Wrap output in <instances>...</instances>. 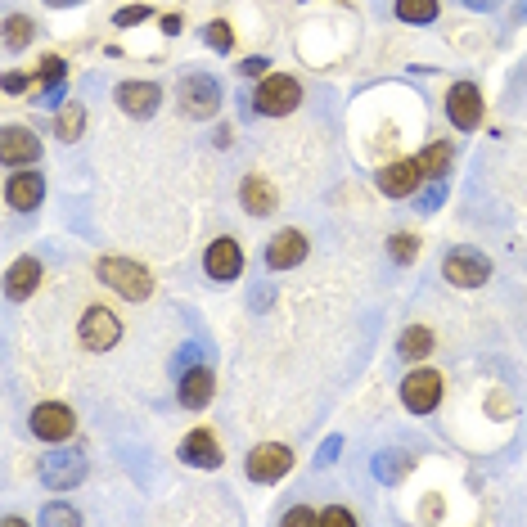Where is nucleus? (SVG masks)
Here are the masks:
<instances>
[{"mask_svg": "<svg viewBox=\"0 0 527 527\" xmlns=\"http://www.w3.org/2000/svg\"><path fill=\"white\" fill-rule=\"evenodd\" d=\"M95 275H100V280L109 284L113 293H122L127 302H145L149 293H154V280H149V271H145V266H136V262H127V257H100Z\"/></svg>", "mask_w": 527, "mask_h": 527, "instance_id": "1", "label": "nucleus"}, {"mask_svg": "<svg viewBox=\"0 0 527 527\" xmlns=\"http://www.w3.org/2000/svg\"><path fill=\"white\" fill-rule=\"evenodd\" d=\"M320 523H356V518L347 514V509H325V514H320Z\"/></svg>", "mask_w": 527, "mask_h": 527, "instance_id": "37", "label": "nucleus"}, {"mask_svg": "<svg viewBox=\"0 0 527 527\" xmlns=\"http://www.w3.org/2000/svg\"><path fill=\"white\" fill-rule=\"evenodd\" d=\"M145 19H149V5H131V10H122L113 23H118V28H136V23H145Z\"/></svg>", "mask_w": 527, "mask_h": 527, "instance_id": "32", "label": "nucleus"}, {"mask_svg": "<svg viewBox=\"0 0 527 527\" xmlns=\"http://www.w3.org/2000/svg\"><path fill=\"white\" fill-rule=\"evenodd\" d=\"M55 127H59V140H77V136H82V127H86V109L77 100H68L64 109H59Z\"/></svg>", "mask_w": 527, "mask_h": 527, "instance_id": "23", "label": "nucleus"}, {"mask_svg": "<svg viewBox=\"0 0 527 527\" xmlns=\"http://www.w3.org/2000/svg\"><path fill=\"white\" fill-rule=\"evenodd\" d=\"M338 451H343V437H329V442L320 446L316 460H320V464H334V460H338Z\"/></svg>", "mask_w": 527, "mask_h": 527, "instance_id": "34", "label": "nucleus"}, {"mask_svg": "<svg viewBox=\"0 0 527 527\" xmlns=\"http://www.w3.org/2000/svg\"><path fill=\"white\" fill-rule=\"evenodd\" d=\"M77 428V415L68 406H59V401H46V406L32 410V433L41 437V442H68Z\"/></svg>", "mask_w": 527, "mask_h": 527, "instance_id": "5", "label": "nucleus"}, {"mask_svg": "<svg viewBox=\"0 0 527 527\" xmlns=\"http://www.w3.org/2000/svg\"><path fill=\"white\" fill-rule=\"evenodd\" d=\"M212 388H217V383H212V370H190L181 379V401L190 410H203L212 401Z\"/></svg>", "mask_w": 527, "mask_h": 527, "instance_id": "19", "label": "nucleus"}, {"mask_svg": "<svg viewBox=\"0 0 527 527\" xmlns=\"http://www.w3.org/2000/svg\"><path fill=\"white\" fill-rule=\"evenodd\" d=\"M37 469L50 491H68L86 478V455L82 451H50V455H41Z\"/></svg>", "mask_w": 527, "mask_h": 527, "instance_id": "3", "label": "nucleus"}, {"mask_svg": "<svg viewBox=\"0 0 527 527\" xmlns=\"http://www.w3.org/2000/svg\"><path fill=\"white\" fill-rule=\"evenodd\" d=\"M469 10H491V5H500V0H464Z\"/></svg>", "mask_w": 527, "mask_h": 527, "instance_id": "39", "label": "nucleus"}, {"mask_svg": "<svg viewBox=\"0 0 527 527\" xmlns=\"http://www.w3.org/2000/svg\"><path fill=\"white\" fill-rule=\"evenodd\" d=\"M289 464H293L289 446L266 442V446H257V451H248L244 469H248V478H253V482H275V478H284V473H289Z\"/></svg>", "mask_w": 527, "mask_h": 527, "instance_id": "7", "label": "nucleus"}, {"mask_svg": "<svg viewBox=\"0 0 527 527\" xmlns=\"http://www.w3.org/2000/svg\"><path fill=\"white\" fill-rule=\"evenodd\" d=\"M118 338H122V325L109 307H91L82 316V343L91 347V352H109Z\"/></svg>", "mask_w": 527, "mask_h": 527, "instance_id": "10", "label": "nucleus"}, {"mask_svg": "<svg viewBox=\"0 0 527 527\" xmlns=\"http://www.w3.org/2000/svg\"><path fill=\"white\" fill-rule=\"evenodd\" d=\"M419 176H424V167L419 163H392L379 172V190L392 194V199H401V194H410L419 185Z\"/></svg>", "mask_w": 527, "mask_h": 527, "instance_id": "18", "label": "nucleus"}, {"mask_svg": "<svg viewBox=\"0 0 527 527\" xmlns=\"http://www.w3.org/2000/svg\"><path fill=\"white\" fill-rule=\"evenodd\" d=\"M442 275L455 284V289H478V284H487L491 280V266H487V257H478V253H451L442 262Z\"/></svg>", "mask_w": 527, "mask_h": 527, "instance_id": "6", "label": "nucleus"}, {"mask_svg": "<svg viewBox=\"0 0 527 527\" xmlns=\"http://www.w3.org/2000/svg\"><path fill=\"white\" fill-rule=\"evenodd\" d=\"M181 109L190 118H212L221 109V86L212 77H185L181 82Z\"/></svg>", "mask_w": 527, "mask_h": 527, "instance_id": "8", "label": "nucleus"}, {"mask_svg": "<svg viewBox=\"0 0 527 527\" xmlns=\"http://www.w3.org/2000/svg\"><path fill=\"white\" fill-rule=\"evenodd\" d=\"M32 41V19H23V14H14L10 23H5V46L10 50H23Z\"/></svg>", "mask_w": 527, "mask_h": 527, "instance_id": "26", "label": "nucleus"}, {"mask_svg": "<svg viewBox=\"0 0 527 527\" xmlns=\"http://www.w3.org/2000/svg\"><path fill=\"white\" fill-rule=\"evenodd\" d=\"M401 401H406V410H415V415L437 410V401H442V374L437 370L406 374V383H401Z\"/></svg>", "mask_w": 527, "mask_h": 527, "instance_id": "4", "label": "nucleus"}, {"mask_svg": "<svg viewBox=\"0 0 527 527\" xmlns=\"http://www.w3.org/2000/svg\"><path fill=\"white\" fill-rule=\"evenodd\" d=\"M199 347H194V343H185L181 347V352H176V374H181V379H185V374H190V370H199Z\"/></svg>", "mask_w": 527, "mask_h": 527, "instance_id": "31", "label": "nucleus"}, {"mask_svg": "<svg viewBox=\"0 0 527 527\" xmlns=\"http://www.w3.org/2000/svg\"><path fill=\"white\" fill-rule=\"evenodd\" d=\"M181 460L194 464V469H217V464H221V446L212 442L208 428H194V433L185 437V446H181Z\"/></svg>", "mask_w": 527, "mask_h": 527, "instance_id": "16", "label": "nucleus"}, {"mask_svg": "<svg viewBox=\"0 0 527 527\" xmlns=\"http://www.w3.org/2000/svg\"><path fill=\"white\" fill-rule=\"evenodd\" d=\"M284 523H320V514H311V509H289Z\"/></svg>", "mask_w": 527, "mask_h": 527, "instance_id": "36", "label": "nucleus"}, {"mask_svg": "<svg viewBox=\"0 0 527 527\" xmlns=\"http://www.w3.org/2000/svg\"><path fill=\"white\" fill-rule=\"evenodd\" d=\"M419 167H424V176L442 181V172L451 167V145H428V149H424V158H419Z\"/></svg>", "mask_w": 527, "mask_h": 527, "instance_id": "25", "label": "nucleus"}, {"mask_svg": "<svg viewBox=\"0 0 527 527\" xmlns=\"http://www.w3.org/2000/svg\"><path fill=\"white\" fill-rule=\"evenodd\" d=\"M397 352L406 356V361H424L428 352H433V334H428L424 325H410L406 334H401V343H397Z\"/></svg>", "mask_w": 527, "mask_h": 527, "instance_id": "22", "label": "nucleus"}, {"mask_svg": "<svg viewBox=\"0 0 527 527\" xmlns=\"http://www.w3.org/2000/svg\"><path fill=\"white\" fill-rule=\"evenodd\" d=\"M446 118H451V127L460 131H473L482 122V95L473 82H460L451 86V95H446Z\"/></svg>", "mask_w": 527, "mask_h": 527, "instance_id": "9", "label": "nucleus"}, {"mask_svg": "<svg viewBox=\"0 0 527 527\" xmlns=\"http://www.w3.org/2000/svg\"><path fill=\"white\" fill-rule=\"evenodd\" d=\"M410 473V455L406 451H383L374 455V478L379 482H401Z\"/></svg>", "mask_w": 527, "mask_h": 527, "instance_id": "21", "label": "nucleus"}, {"mask_svg": "<svg viewBox=\"0 0 527 527\" xmlns=\"http://www.w3.org/2000/svg\"><path fill=\"white\" fill-rule=\"evenodd\" d=\"M158 100H163V91H158L154 82H122L118 86V104H122V113H131V118H154Z\"/></svg>", "mask_w": 527, "mask_h": 527, "instance_id": "13", "label": "nucleus"}, {"mask_svg": "<svg viewBox=\"0 0 527 527\" xmlns=\"http://www.w3.org/2000/svg\"><path fill=\"white\" fill-rule=\"evenodd\" d=\"M203 41H208L212 50H221V55H226L230 46H235V37H230V28H226V23H208V32H203Z\"/></svg>", "mask_w": 527, "mask_h": 527, "instance_id": "30", "label": "nucleus"}, {"mask_svg": "<svg viewBox=\"0 0 527 527\" xmlns=\"http://www.w3.org/2000/svg\"><path fill=\"white\" fill-rule=\"evenodd\" d=\"M23 86H28V77H23V73H10V77H5V91H23Z\"/></svg>", "mask_w": 527, "mask_h": 527, "instance_id": "38", "label": "nucleus"}, {"mask_svg": "<svg viewBox=\"0 0 527 527\" xmlns=\"http://www.w3.org/2000/svg\"><path fill=\"white\" fill-rule=\"evenodd\" d=\"M50 5H68V0H50Z\"/></svg>", "mask_w": 527, "mask_h": 527, "instance_id": "40", "label": "nucleus"}, {"mask_svg": "<svg viewBox=\"0 0 527 527\" xmlns=\"http://www.w3.org/2000/svg\"><path fill=\"white\" fill-rule=\"evenodd\" d=\"M397 19L401 23H433L437 0H397Z\"/></svg>", "mask_w": 527, "mask_h": 527, "instance_id": "24", "label": "nucleus"}, {"mask_svg": "<svg viewBox=\"0 0 527 527\" xmlns=\"http://www.w3.org/2000/svg\"><path fill=\"white\" fill-rule=\"evenodd\" d=\"M442 199H446L442 181H433V185H428V194H424V199H419V208H424V212H433V208H437V203H442Z\"/></svg>", "mask_w": 527, "mask_h": 527, "instance_id": "33", "label": "nucleus"}, {"mask_svg": "<svg viewBox=\"0 0 527 527\" xmlns=\"http://www.w3.org/2000/svg\"><path fill=\"white\" fill-rule=\"evenodd\" d=\"M239 199H244V208L253 212V217H266V212H275V190L262 181V176H248L244 190H239Z\"/></svg>", "mask_w": 527, "mask_h": 527, "instance_id": "20", "label": "nucleus"}, {"mask_svg": "<svg viewBox=\"0 0 527 527\" xmlns=\"http://www.w3.org/2000/svg\"><path fill=\"white\" fill-rule=\"evenodd\" d=\"M5 199H10V208L32 212L41 199H46V181H41V172H19L10 185H5Z\"/></svg>", "mask_w": 527, "mask_h": 527, "instance_id": "15", "label": "nucleus"}, {"mask_svg": "<svg viewBox=\"0 0 527 527\" xmlns=\"http://www.w3.org/2000/svg\"><path fill=\"white\" fill-rule=\"evenodd\" d=\"M298 100H302V86L293 82V77H284V73H266L262 86H257V95H253L257 113H266V118H284V113H293L298 109Z\"/></svg>", "mask_w": 527, "mask_h": 527, "instance_id": "2", "label": "nucleus"}, {"mask_svg": "<svg viewBox=\"0 0 527 527\" xmlns=\"http://www.w3.org/2000/svg\"><path fill=\"white\" fill-rule=\"evenodd\" d=\"M41 158V140L32 136L28 127H5V136H0V163L5 167H19V163H37Z\"/></svg>", "mask_w": 527, "mask_h": 527, "instance_id": "12", "label": "nucleus"}, {"mask_svg": "<svg viewBox=\"0 0 527 527\" xmlns=\"http://www.w3.org/2000/svg\"><path fill=\"white\" fill-rule=\"evenodd\" d=\"M41 73H46V91H50V100H59V95H64V59H59V55L41 59Z\"/></svg>", "mask_w": 527, "mask_h": 527, "instance_id": "27", "label": "nucleus"}, {"mask_svg": "<svg viewBox=\"0 0 527 527\" xmlns=\"http://www.w3.org/2000/svg\"><path fill=\"white\" fill-rule=\"evenodd\" d=\"M239 73H244V77H266V59L262 55L244 59V64H239Z\"/></svg>", "mask_w": 527, "mask_h": 527, "instance_id": "35", "label": "nucleus"}, {"mask_svg": "<svg viewBox=\"0 0 527 527\" xmlns=\"http://www.w3.org/2000/svg\"><path fill=\"white\" fill-rule=\"evenodd\" d=\"M41 523L46 527H73V523H82V514H77L73 505H46V514H41Z\"/></svg>", "mask_w": 527, "mask_h": 527, "instance_id": "29", "label": "nucleus"}, {"mask_svg": "<svg viewBox=\"0 0 527 527\" xmlns=\"http://www.w3.org/2000/svg\"><path fill=\"white\" fill-rule=\"evenodd\" d=\"M203 271L212 275V280H235L239 271H244V253H239L235 239H212L208 253H203Z\"/></svg>", "mask_w": 527, "mask_h": 527, "instance_id": "11", "label": "nucleus"}, {"mask_svg": "<svg viewBox=\"0 0 527 527\" xmlns=\"http://www.w3.org/2000/svg\"><path fill=\"white\" fill-rule=\"evenodd\" d=\"M388 253H392V262H415V253H419V239L415 235H392L388 239Z\"/></svg>", "mask_w": 527, "mask_h": 527, "instance_id": "28", "label": "nucleus"}, {"mask_svg": "<svg viewBox=\"0 0 527 527\" xmlns=\"http://www.w3.org/2000/svg\"><path fill=\"white\" fill-rule=\"evenodd\" d=\"M41 284V262L37 257H19V262L10 266V275H5V293L10 298H32Z\"/></svg>", "mask_w": 527, "mask_h": 527, "instance_id": "17", "label": "nucleus"}, {"mask_svg": "<svg viewBox=\"0 0 527 527\" xmlns=\"http://www.w3.org/2000/svg\"><path fill=\"white\" fill-rule=\"evenodd\" d=\"M302 257H307V235H302V230H280V235L271 239V248H266V266H271V271H289Z\"/></svg>", "mask_w": 527, "mask_h": 527, "instance_id": "14", "label": "nucleus"}]
</instances>
